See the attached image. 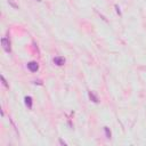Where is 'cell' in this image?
<instances>
[{"label":"cell","mask_w":146,"mask_h":146,"mask_svg":"<svg viewBox=\"0 0 146 146\" xmlns=\"http://www.w3.org/2000/svg\"><path fill=\"white\" fill-rule=\"evenodd\" d=\"M59 143H61V144H63V145H66V143H65L64 140H62V139H61V140H59Z\"/></svg>","instance_id":"8"},{"label":"cell","mask_w":146,"mask_h":146,"mask_svg":"<svg viewBox=\"0 0 146 146\" xmlns=\"http://www.w3.org/2000/svg\"><path fill=\"white\" fill-rule=\"evenodd\" d=\"M104 130H105L106 137H107V138H111V131L108 130V127H104Z\"/></svg>","instance_id":"6"},{"label":"cell","mask_w":146,"mask_h":146,"mask_svg":"<svg viewBox=\"0 0 146 146\" xmlns=\"http://www.w3.org/2000/svg\"><path fill=\"white\" fill-rule=\"evenodd\" d=\"M89 98L91 99L94 103H98V97L97 96H95L94 92H91V91H89Z\"/></svg>","instance_id":"5"},{"label":"cell","mask_w":146,"mask_h":146,"mask_svg":"<svg viewBox=\"0 0 146 146\" xmlns=\"http://www.w3.org/2000/svg\"><path fill=\"white\" fill-rule=\"evenodd\" d=\"M1 46L4 48V50L6 53H11L12 51V47H11V42L7 38H1Z\"/></svg>","instance_id":"1"},{"label":"cell","mask_w":146,"mask_h":146,"mask_svg":"<svg viewBox=\"0 0 146 146\" xmlns=\"http://www.w3.org/2000/svg\"><path fill=\"white\" fill-rule=\"evenodd\" d=\"M25 104H26V106H28L29 108H32V97L26 96V97H25Z\"/></svg>","instance_id":"4"},{"label":"cell","mask_w":146,"mask_h":146,"mask_svg":"<svg viewBox=\"0 0 146 146\" xmlns=\"http://www.w3.org/2000/svg\"><path fill=\"white\" fill-rule=\"evenodd\" d=\"M28 69L31 72H36L39 70V65L36 62H30V63H28Z\"/></svg>","instance_id":"2"},{"label":"cell","mask_w":146,"mask_h":146,"mask_svg":"<svg viewBox=\"0 0 146 146\" xmlns=\"http://www.w3.org/2000/svg\"><path fill=\"white\" fill-rule=\"evenodd\" d=\"M54 63L58 66H62V65H64V63H65V58L61 57V56H57V57L54 58Z\"/></svg>","instance_id":"3"},{"label":"cell","mask_w":146,"mask_h":146,"mask_svg":"<svg viewBox=\"0 0 146 146\" xmlns=\"http://www.w3.org/2000/svg\"><path fill=\"white\" fill-rule=\"evenodd\" d=\"M1 81H2V84H4L5 87H7V88H8V85H7V82H6V79H5L4 75H1Z\"/></svg>","instance_id":"7"},{"label":"cell","mask_w":146,"mask_h":146,"mask_svg":"<svg viewBox=\"0 0 146 146\" xmlns=\"http://www.w3.org/2000/svg\"><path fill=\"white\" fill-rule=\"evenodd\" d=\"M38 1H40V0H38Z\"/></svg>","instance_id":"9"}]
</instances>
